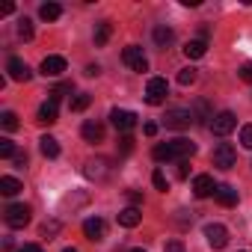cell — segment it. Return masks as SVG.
<instances>
[{
	"instance_id": "25",
	"label": "cell",
	"mask_w": 252,
	"mask_h": 252,
	"mask_svg": "<svg viewBox=\"0 0 252 252\" xmlns=\"http://www.w3.org/2000/svg\"><path fill=\"white\" fill-rule=\"evenodd\" d=\"M89 101H92V98H89L86 92H77V95L71 98V104H68V107H71V113H83V110L89 107Z\"/></svg>"
},
{
	"instance_id": "15",
	"label": "cell",
	"mask_w": 252,
	"mask_h": 252,
	"mask_svg": "<svg viewBox=\"0 0 252 252\" xmlns=\"http://www.w3.org/2000/svg\"><path fill=\"white\" fill-rule=\"evenodd\" d=\"M80 134H83V140H89V143H101V140H104V125H101V122H83Z\"/></svg>"
},
{
	"instance_id": "2",
	"label": "cell",
	"mask_w": 252,
	"mask_h": 252,
	"mask_svg": "<svg viewBox=\"0 0 252 252\" xmlns=\"http://www.w3.org/2000/svg\"><path fill=\"white\" fill-rule=\"evenodd\" d=\"M193 122H196L193 110H181V107H172L163 116V125H166V128H172V131H187Z\"/></svg>"
},
{
	"instance_id": "34",
	"label": "cell",
	"mask_w": 252,
	"mask_h": 252,
	"mask_svg": "<svg viewBox=\"0 0 252 252\" xmlns=\"http://www.w3.org/2000/svg\"><path fill=\"white\" fill-rule=\"evenodd\" d=\"M119 143H122V146H119V149H122V155H131V149H134V140H131L128 134H125V137H122Z\"/></svg>"
},
{
	"instance_id": "10",
	"label": "cell",
	"mask_w": 252,
	"mask_h": 252,
	"mask_svg": "<svg viewBox=\"0 0 252 252\" xmlns=\"http://www.w3.org/2000/svg\"><path fill=\"white\" fill-rule=\"evenodd\" d=\"M205 237H208V243L214 249H222L228 243V228L220 225V222H211V225H205Z\"/></svg>"
},
{
	"instance_id": "40",
	"label": "cell",
	"mask_w": 252,
	"mask_h": 252,
	"mask_svg": "<svg viewBox=\"0 0 252 252\" xmlns=\"http://www.w3.org/2000/svg\"><path fill=\"white\" fill-rule=\"evenodd\" d=\"M187 172H190V169H187V160H181V163H178V175L187 178Z\"/></svg>"
},
{
	"instance_id": "12",
	"label": "cell",
	"mask_w": 252,
	"mask_h": 252,
	"mask_svg": "<svg viewBox=\"0 0 252 252\" xmlns=\"http://www.w3.org/2000/svg\"><path fill=\"white\" fill-rule=\"evenodd\" d=\"M193 193H196V199H208V196H214V193H217L214 178H211V175H196V178H193Z\"/></svg>"
},
{
	"instance_id": "14",
	"label": "cell",
	"mask_w": 252,
	"mask_h": 252,
	"mask_svg": "<svg viewBox=\"0 0 252 252\" xmlns=\"http://www.w3.org/2000/svg\"><path fill=\"white\" fill-rule=\"evenodd\" d=\"M57 104H60V98L51 95V98L39 107V122H42V125H54V122H57Z\"/></svg>"
},
{
	"instance_id": "11",
	"label": "cell",
	"mask_w": 252,
	"mask_h": 252,
	"mask_svg": "<svg viewBox=\"0 0 252 252\" xmlns=\"http://www.w3.org/2000/svg\"><path fill=\"white\" fill-rule=\"evenodd\" d=\"M63 71H65V57L51 54V57L42 60V74H45V77H60Z\"/></svg>"
},
{
	"instance_id": "17",
	"label": "cell",
	"mask_w": 252,
	"mask_h": 252,
	"mask_svg": "<svg viewBox=\"0 0 252 252\" xmlns=\"http://www.w3.org/2000/svg\"><path fill=\"white\" fill-rule=\"evenodd\" d=\"M140 220H143V211H140V208H125V211L119 214V225H125V228L140 225Z\"/></svg>"
},
{
	"instance_id": "29",
	"label": "cell",
	"mask_w": 252,
	"mask_h": 252,
	"mask_svg": "<svg viewBox=\"0 0 252 252\" xmlns=\"http://www.w3.org/2000/svg\"><path fill=\"white\" fill-rule=\"evenodd\" d=\"M178 83H181V86L196 83V68H181V71H178Z\"/></svg>"
},
{
	"instance_id": "41",
	"label": "cell",
	"mask_w": 252,
	"mask_h": 252,
	"mask_svg": "<svg viewBox=\"0 0 252 252\" xmlns=\"http://www.w3.org/2000/svg\"><path fill=\"white\" fill-rule=\"evenodd\" d=\"M15 163H18V166H24V163H27V155H21V152H18V155H15Z\"/></svg>"
},
{
	"instance_id": "24",
	"label": "cell",
	"mask_w": 252,
	"mask_h": 252,
	"mask_svg": "<svg viewBox=\"0 0 252 252\" xmlns=\"http://www.w3.org/2000/svg\"><path fill=\"white\" fill-rule=\"evenodd\" d=\"M0 125H3V131H18V116L12 110H3L0 113Z\"/></svg>"
},
{
	"instance_id": "28",
	"label": "cell",
	"mask_w": 252,
	"mask_h": 252,
	"mask_svg": "<svg viewBox=\"0 0 252 252\" xmlns=\"http://www.w3.org/2000/svg\"><path fill=\"white\" fill-rule=\"evenodd\" d=\"M18 152H15V143L12 140H0V158L3 160H9V158H15Z\"/></svg>"
},
{
	"instance_id": "23",
	"label": "cell",
	"mask_w": 252,
	"mask_h": 252,
	"mask_svg": "<svg viewBox=\"0 0 252 252\" xmlns=\"http://www.w3.org/2000/svg\"><path fill=\"white\" fill-rule=\"evenodd\" d=\"M110 42V21H101L95 24V48H104Z\"/></svg>"
},
{
	"instance_id": "5",
	"label": "cell",
	"mask_w": 252,
	"mask_h": 252,
	"mask_svg": "<svg viewBox=\"0 0 252 252\" xmlns=\"http://www.w3.org/2000/svg\"><path fill=\"white\" fill-rule=\"evenodd\" d=\"M166 95H169V83H166V77H152L149 86H146V104L158 107V104L166 101Z\"/></svg>"
},
{
	"instance_id": "13",
	"label": "cell",
	"mask_w": 252,
	"mask_h": 252,
	"mask_svg": "<svg viewBox=\"0 0 252 252\" xmlns=\"http://www.w3.org/2000/svg\"><path fill=\"white\" fill-rule=\"evenodd\" d=\"M214 199H217L222 208H234V205H237V190H234L231 184H217V193H214Z\"/></svg>"
},
{
	"instance_id": "9",
	"label": "cell",
	"mask_w": 252,
	"mask_h": 252,
	"mask_svg": "<svg viewBox=\"0 0 252 252\" xmlns=\"http://www.w3.org/2000/svg\"><path fill=\"white\" fill-rule=\"evenodd\" d=\"M6 71H9V77H12V80H18V83H27V80L33 77L30 65H27L21 57H12V60L6 63Z\"/></svg>"
},
{
	"instance_id": "22",
	"label": "cell",
	"mask_w": 252,
	"mask_h": 252,
	"mask_svg": "<svg viewBox=\"0 0 252 252\" xmlns=\"http://www.w3.org/2000/svg\"><path fill=\"white\" fill-rule=\"evenodd\" d=\"M39 15H42L45 21H57V18L63 15V6H60V3H42V6H39Z\"/></svg>"
},
{
	"instance_id": "16",
	"label": "cell",
	"mask_w": 252,
	"mask_h": 252,
	"mask_svg": "<svg viewBox=\"0 0 252 252\" xmlns=\"http://www.w3.org/2000/svg\"><path fill=\"white\" fill-rule=\"evenodd\" d=\"M83 234H86L89 240H101V237H104V220H101V217H89V220L83 222Z\"/></svg>"
},
{
	"instance_id": "26",
	"label": "cell",
	"mask_w": 252,
	"mask_h": 252,
	"mask_svg": "<svg viewBox=\"0 0 252 252\" xmlns=\"http://www.w3.org/2000/svg\"><path fill=\"white\" fill-rule=\"evenodd\" d=\"M155 42H158L160 48H166V45L172 42V30H169V27H163V24H160V27H155Z\"/></svg>"
},
{
	"instance_id": "3",
	"label": "cell",
	"mask_w": 252,
	"mask_h": 252,
	"mask_svg": "<svg viewBox=\"0 0 252 252\" xmlns=\"http://www.w3.org/2000/svg\"><path fill=\"white\" fill-rule=\"evenodd\" d=\"M208 128H211L217 137H228V134L237 128V116H234L231 110H222V113H217V116L208 122Z\"/></svg>"
},
{
	"instance_id": "43",
	"label": "cell",
	"mask_w": 252,
	"mask_h": 252,
	"mask_svg": "<svg viewBox=\"0 0 252 252\" xmlns=\"http://www.w3.org/2000/svg\"><path fill=\"white\" fill-rule=\"evenodd\" d=\"M131 252H146V249H131Z\"/></svg>"
},
{
	"instance_id": "30",
	"label": "cell",
	"mask_w": 252,
	"mask_h": 252,
	"mask_svg": "<svg viewBox=\"0 0 252 252\" xmlns=\"http://www.w3.org/2000/svg\"><path fill=\"white\" fill-rule=\"evenodd\" d=\"M240 146L252 149V125H243V128H240Z\"/></svg>"
},
{
	"instance_id": "27",
	"label": "cell",
	"mask_w": 252,
	"mask_h": 252,
	"mask_svg": "<svg viewBox=\"0 0 252 252\" xmlns=\"http://www.w3.org/2000/svg\"><path fill=\"white\" fill-rule=\"evenodd\" d=\"M18 36H21L24 42L33 39V21H30V18H21V21H18Z\"/></svg>"
},
{
	"instance_id": "39",
	"label": "cell",
	"mask_w": 252,
	"mask_h": 252,
	"mask_svg": "<svg viewBox=\"0 0 252 252\" xmlns=\"http://www.w3.org/2000/svg\"><path fill=\"white\" fill-rule=\"evenodd\" d=\"M86 74H89V77H98V74H101V65H86Z\"/></svg>"
},
{
	"instance_id": "7",
	"label": "cell",
	"mask_w": 252,
	"mask_h": 252,
	"mask_svg": "<svg viewBox=\"0 0 252 252\" xmlns=\"http://www.w3.org/2000/svg\"><path fill=\"white\" fill-rule=\"evenodd\" d=\"M234 160H237V152H234V146H228V143H220V146L214 149V166H217V169H231V166H234Z\"/></svg>"
},
{
	"instance_id": "21",
	"label": "cell",
	"mask_w": 252,
	"mask_h": 252,
	"mask_svg": "<svg viewBox=\"0 0 252 252\" xmlns=\"http://www.w3.org/2000/svg\"><path fill=\"white\" fill-rule=\"evenodd\" d=\"M24 187H21V181L18 178H12V175H3V178H0V193H3V196H18Z\"/></svg>"
},
{
	"instance_id": "35",
	"label": "cell",
	"mask_w": 252,
	"mask_h": 252,
	"mask_svg": "<svg viewBox=\"0 0 252 252\" xmlns=\"http://www.w3.org/2000/svg\"><path fill=\"white\" fill-rule=\"evenodd\" d=\"M128 199H131V208L143 205V193H137V190H131V193H128Z\"/></svg>"
},
{
	"instance_id": "37",
	"label": "cell",
	"mask_w": 252,
	"mask_h": 252,
	"mask_svg": "<svg viewBox=\"0 0 252 252\" xmlns=\"http://www.w3.org/2000/svg\"><path fill=\"white\" fill-rule=\"evenodd\" d=\"M143 134H146V137H155V134H158V125H155V122H146V125H143Z\"/></svg>"
},
{
	"instance_id": "42",
	"label": "cell",
	"mask_w": 252,
	"mask_h": 252,
	"mask_svg": "<svg viewBox=\"0 0 252 252\" xmlns=\"http://www.w3.org/2000/svg\"><path fill=\"white\" fill-rule=\"evenodd\" d=\"M63 252H77V249H74V246H68V249H63Z\"/></svg>"
},
{
	"instance_id": "31",
	"label": "cell",
	"mask_w": 252,
	"mask_h": 252,
	"mask_svg": "<svg viewBox=\"0 0 252 252\" xmlns=\"http://www.w3.org/2000/svg\"><path fill=\"white\" fill-rule=\"evenodd\" d=\"M152 184H155L158 190H163V193H166V187H169V181H166V175H163L160 169H155V175H152Z\"/></svg>"
},
{
	"instance_id": "20",
	"label": "cell",
	"mask_w": 252,
	"mask_h": 252,
	"mask_svg": "<svg viewBox=\"0 0 252 252\" xmlns=\"http://www.w3.org/2000/svg\"><path fill=\"white\" fill-rule=\"evenodd\" d=\"M83 172H86V178H98V181H101V178H107V160L95 158V160H89V163H86V169H83Z\"/></svg>"
},
{
	"instance_id": "33",
	"label": "cell",
	"mask_w": 252,
	"mask_h": 252,
	"mask_svg": "<svg viewBox=\"0 0 252 252\" xmlns=\"http://www.w3.org/2000/svg\"><path fill=\"white\" fill-rule=\"evenodd\" d=\"M57 231H60V222H57V220H51V222L42 225V234H45V237H54Z\"/></svg>"
},
{
	"instance_id": "32",
	"label": "cell",
	"mask_w": 252,
	"mask_h": 252,
	"mask_svg": "<svg viewBox=\"0 0 252 252\" xmlns=\"http://www.w3.org/2000/svg\"><path fill=\"white\" fill-rule=\"evenodd\" d=\"M237 77L246 80V83H252V63H243V65L237 68Z\"/></svg>"
},
{
	"instance_id": "38",
	"label": "cell",
	"mask_w": 252,
	"mask_h": 252,
	"mask_svg": "<svg viewBox=\"0 0 252 252\" xmlns=\"http://www.w3.org/2000/svg\"><path fill=\"white\" fill-rule=\"evenodd\" d=\"M18 252H42V246H39V243H24Z\"/></svg>"
},
{
	"instance_id": "18",
	"label": "cell",
	"mask_w": 252,
	"mask_h": 252,
	"mask_svg": "<svg viewBox=\"0 0 252 252\" xmlns=\"http://www.w3.org/2000/svg\"><path fill=\"white\" fill-rule=\"evenodd\" d=\"M205 51H208V42H205V39H190V42L184 45L187 60H199V57H205Z\"/></svg>"
},
{
	"instance_id": "1",
	"label": "cell",
	"mask_w": 252,
	"mask_h": 252,
	"mask_svg": "<svg viewBox=\"0 0 252 252\" xmlns=\"http://www.w3.org/2000/svg\"><path fill=\"white\" fill-rule=\"evenodd\" d=\"M193 152H196V146L190 143V140H172V143H158L155 149H152V158L158 160V163H172V160H187V158H193Z\"/></svg>"
},
{
	"instance_id": "4",
	"label": "cell",
	"mask_w": 252,
	"mask_h": 252,
	"mask_svg": "<svg viewBox=\"0 0 252 252\" xmlns=\"http://www.w3.org/2000/svg\"><path fill=\"white\" fill-rule=\"evenodd\" d=\"M30 205H21V202H15V205H9L6 211H3V220H6V225L9 228H24L27 222H30Z\"/></svg>"
},
{
	"instance_id": "19",
	"label": "cell",
	"mask_w": 252,
	"mask_h": 252,
	"mask_svg": "<svg viewBox=\"0 0 252 252\" xmlns=\"http://www.w3.org/2000/svg\"><path fill=\"white\" fill-rule=\"evenodd\" d=\"M39 149H42V155L45 158H60V143H57V137H51V134H45L42 140H39Z\"/></svg>"
},
{
	"instance_id": "36",
	"label": "cell",
	"mask_w": 252,
	"mask_h": 252,
	"mask_svg": "<svg viewBox=\"0 0 252 252\" xmlns=\"http://www.w3.org/2000/svg\"><path fill=\"white\" fill-rule=\"evenodd\" d=\"M166 252H184V243L181 240H169L166 243Z\"/></svg>"
},
{
	"instance_id": "8",
	"label": "cell",
	"mask_w": 252,
	"mask_h": 252,
	"mask_svg": "<svg viewBox=\"0 0 252 252\" xmlns=\"http://www.w3.org/2000/svg\"><path fill=\"white\" fill-rule=\"evenodd\" d=\"M110 122H113V128H116V131L128 134L134 125H137V116H134L131 110H113V113H110Z\"/></svg>"
},
{
	"instance_id": "6",
	"label": "cell",
	"mask_w": 252,
	"mask_h": 252,
	"mask_svg": "<svg viewBox=\"0 0 252 252\" xmlns=\"http://www.w3.org/2000/svg\"><path fill=\"white\" fill-rule=\"evenodd\" d=\"M122 63L128 68H134V71H149V60H146L143 48H137V45H128L122 51Z\"/></svg>"
}]
</instances>
